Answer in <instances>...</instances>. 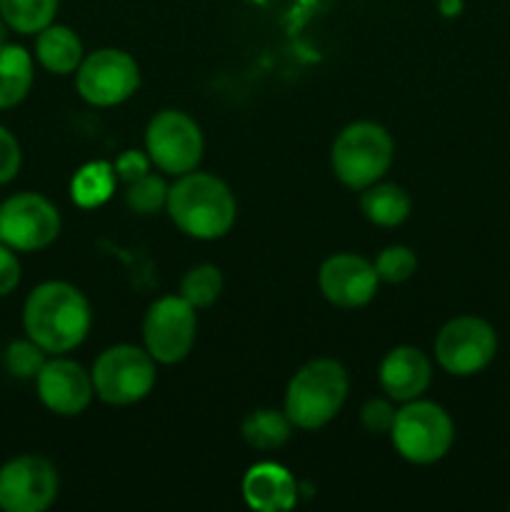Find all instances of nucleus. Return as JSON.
<instances>
[{
    "label": "nucleus",
    "mask_w": 510,
    "mask_h": 512,
    "mask_svg": "<svg viewBox=\"0 0 510 512\" xmlns=\"http://www.w3.org/2000/svg\"><path fill=\"white\" fill-rule=\"evenodd\" d=\"M60 210L45 195L25 190L0 203V243L18 253H38L60 235Z\"/></svg>",
    "instance_id": "1a4fd4ad"
},
{
    "label": "nucleus",
    "mask_w": 510,
    "mask_h": 512,
    "mask_svg": "<svg viewBox=\"0 0 510 512\" xmlns=\"http://www.w3.org/2000/svg\"><path fill=\"white\" fill-rule=\"evenodd\" d=\"M60 0H0V18L18 35H38L55 23Z\"/></svg>",
    "instance_id": "4be33fe9"
},
{
    "label": "nucleus",
    "mask_w": 510,
    "mask_h": 512,
    "mask_svg": "<svg viewBox=\"0 0 510 512\" xmlns=\"http://www.w3.org/2000/svg\"><path fill=\"white\" fill-rule=\"evenodd\" d=\"M45 360H48V353H45L38 343H33L28 335L18 340H10L3 355L5 370H8L15 380H35L38 378L40 368L45 365Z\"/></svg>",
    "instance_id": "393cba45"
},
{
    "label": "nucleus",
    "mask_w": 510,
    "mask_h": 512,
    "mask_svg": "<svg viewBox=\"0 0 510 512\" xmlns=\"http://www.w3.org/2000/svg\"><path fill=\"white\" fill-rule=\"evenodd\" d=\"M435 360L455 378L478 375L493 363L498 353V335L488 320L478 315H458L435 335Z\"/></svg>",
    "instance_id": "6e6552de"
},
{
    "label": "nucleus",
    "mask_w": 510,
    "mask_h": 512,
    "mask_svg": "<svg viewBox=\"0 0 510 512\" xmlns=\"http://www.w3.org/2000/svg\"><path fill=\"white\" fill-rule=\"evenodd\" d=\"M115 185H118L115 165L105 163V160H93L75 170L73 180H70V198L78 208H100L113 198Z\"/></svg>",
    "instance_id": "aec40b11"
},
{
    "label": "nucleus",
    "mask_w": 510,
    "mask_h": 512,
    "mask_svg": "<svg viewBox=\"0 0 510 512\" xmlns=\"http://www.w3.org/2000/svg\"><path fill=\"white\" fill-rule=\"evenodd\" d=\"M395 158V143L388 130L373 120L345 125L330 148L333 173L345 188L365 190L385 178Z\"/></svg>",
    "instance_id": "20e7f679"
},
{
    "label": "nucleus",
    "mask_w": 510,
    "mask_h": 512,
    "mask_svg": "<svg viewBox=\"0 0 510 512\" xmlns=\"http://www.w3.org/2000/svg\"><path fill=\"white\" fill-rule=\"evenodd\" d=\"M60 493V475L43 455H15L0 465V510L45 512Z\"/></svg>",
    "instance_id": "f8f14e48"
},
{
    "label": "nucleus",
    "mask_w": 510,
    "mask_h": 512,
    "mask_svg": "<svg viewBox=\"0 0 510 512\" xmlns=\"http://www.w3.org/2000/svg\"><path fill=\"white\" fill-rule=\"evenodd\" d=\"M410 195L395 183H373L360 190V210L378 228H398L408 220Z\"/></svg>",
    "instance_id": "6ab92c4d"
},
{
    "label": "nucleus",
    "mask_w": 510,
    "mask_h": 512,
    "mask_svg": "<svg viewBox=\"0 0 510 512\" xmlns=\"http://www.w3.org/2000/svg\"><path fill=\"white\" fill-rule=\"evenodd\" d=\"M388 435L400 458L413 465H433L453 448L455 425L443 405L415 398L398 408Z\"/></svg>",
    "instance_id": "39448f33"
},
{
    "label": "nucleus",
    "mask_w": 510,
    "mask_h": 512,
    "mask_svg": "<svg viewBox=\"0 0 510 512\" xmlns=\"http://www.w3.org/2000/svg\"><path fill=\"white\" fill-rule=\"evenodd\" d=\"M35 80V60L23 45H0V110H10L28 98Z\"/></svg>",
    "instance_id": "a211bd4d"
},
{
    "label": "nucleus",
    "mask_w": 510,
    "mask_h": 512,
    "mask_svg": "<svg viewBox=\"0 0 510 512\" xmlns=\"http://www.w3.org/2000/svg\"><path fill=\"white\" fill-rule=\"evenodd\" d=\"M90 303L75 285L45 280L35 285L23 303V330L48 355H68L90 333Z\"/></svg>",
    "instance_id": "f257e3e1"
},
{
    "label": "nucleus",
    "mask_w": 510,
    "mask_h": 512,
    "mask_svg": "<svg viewBox=\"0 0 510 512\" xmlns=\"http://www.w3.org/2000/svg\"><path fill=\"white\" fill-rule=\"evenodd\" d=\"M20 165H23V148L15 133L5 125H0V185H8L18 178Z\"/></svg>",
    "instance_id": "cd10ccee"
},
{
    "label": "nucleus",
    "mask_w": 510,
    "mask_h": 512,
    "mask_svg": "<svg viewBox=\"0 0 510 512\" xmlns=\"http://www.w3.org/2000/svg\"><path fill=\"white\" fill-rule=\"evenodd\" d=\"M20 278H23V265H20L18 250L0 243V298H8L10 293H15Z\"/></svg>",
    "instance_id": "c85d7f7f"
},
{
    "label": "nucleus",
    "mask_w": 510,
    "mask_h": 512,
    "mask_svg": "<svg viewBox=\"0 0 510 512\" xmlns=\"http://www.w3.org/2000/svg\"><path fill=\"white\" fill-rule=\"evenodd\" d=\"M395 413H398V408H395L390 398H370L368 403L360 408V423H363V428L368 430V433L385 435L393 428Z\"/></svg>",
    "instance_id": "bb28decb"
},
{
    "label": "nucleus",
    "mask_w": 510,
    "mask_h": 512,
    "mask_svg": "<svg viewBox=\"0 0 510 512\" xmlns=\"http://www.w3.org/2000/svg\"><path fill=\"white\" fill-rule=\"evenodd\" d=\"M115 173H118V180H123L125 185L133 183V180L143 178V175L150 173V158L148 153H140V150H125V153L118 155L115 160Z\"/></svg>",
    "instance_id": "c756f323"
},
{
    "label": "nucleus",
    "mask_w": 510,
    "mask_h": 512,
    "mask_svg": "<svg viewBox=\"0 0 510 512\" xmlns=\"http://www.w3.org/2000/svg\"><path fill=\"white\" fill-rule=\"evenodd\" d=\"M145 153L160 173L178 178L198 170L205 153L203 130L183 110H160L145 128Z\"/></svg>",
    "instance_id": "0eeeda50"
},
{
    "label": "nucleus",
    "mask_w": 510,
    "mask_h": 512,
    "mask_svg": "<svg viewBox=\"0 0 510 512\" xmlns=\"http://www.w3.org/2000/svg\"><path fill=\"white\" fill-rule=\"evenodd\" d=\"M438 8L445 18H458L463 13V0H438Z\"/></svg>",
    "instance_id": "7c9ffc66"
},
{
    "label": "nucleus",
    "mask_w": 510,
    "mask_h": 512,
    "mask_svg": "<svg viewBox=\"0 0 510 512\" xmlns=\"http://www.w3.org/2000/svg\"><path fill=\"white\" fill-rule=\"evenodd\" d=\"M168 188L160 175H143L125 188V208L135 215H155L165 210L168 203Z\"/></svg>",
    "instance_id": "b1692460"
},
{
    "label": "nucleus",
    "mask_w": 510,
    "mask_h": 512,
    "mask_svg": "<svg viewBox=\"0 0 510 512\" xmlns=\"http://www.w3.org/2000/svg\"><path fill=\"white\" fill-rule=\"evenodd\" d=\"M198 335L195 308L180 295H165L148 308L143 320V348L158 365H178L190 355Z\"/></svg>",
    "instance_id": "9b49d317"
},
{
    "label": "nucleus",
    "mask_w": 510,
    "mask_h": 512,
    "mask_svg": "<svg viewBox=\"0 0 510 512\" xmlns=\"http://www.w3.org/2000/svg\"><path fill=\"white\" fill-rule=\"evenodd\" d=\"M33 383L43 408L60 418H75L85 413L95 398L93 378L88 370L65 355H50Z\"/></svg>",
    "instance_id": "ddd939ff"
},
{
    "label": "nucleus",
    "mask_w": 510,
    "mask_h": 512,
    "mask_svg": "<svg viewBox=\"0 0 510 512\" xmlns=\"http://www.w3.org/2000/svg\"><path fill=\"white\" fill-rule=\"evenodd\" d=\"M348 370L335 358H315L290 378L283 410L300 430H320L340 413L348 398Z\"/></svg>",
    "instance_id": "7ed1b4c3"
},
{
    "label": "nucleus",
    "mask_w": 510,
    "mask_h": 512,
    "mask_svg": "<svg viewBox=\"0 0 510 512\" xmlns=\"http://www.w3.org/2000/svg\"><path fill=\"white\" fill-rule=\"evenodd\" d=\"M165 213L183 235L195 240H218L230 233L238 218V203L223 178L213 173L178 175L168 188Z\"/></svg>",
    "instance_id": "f03ea898"
},
{
    "label": "nucleus",
    "mask_w": 510,
    "mask_h": 512,
    "mask_svg": "<svg viewBox=\"0 0 510 512\" xmlns=\"http://www.w3.org/2000/svg\"><path fill=\"white\" fill-rule=\"evenodd\" d=\"M155 365L158 363L150 358L148 350L138 345L120 343L105 348L90 370L95 398L118 408L140 403L155 388Z\"/></svg>",
    "instance_id": "423d86ee"
},
{
    "label": "nucleus",
    "mask_w": 510,
    "mask_h": 512,
    "mask_svg": "<svg viewBox=\"0 0 510 512\" xmlns=\"http://www.w3.org/2000/svg\"><path fill=\"white\" fill-rule=\"evenodd\" d=\"M85 58L83 40L73 28L50 23L35 35V60L53 75H73Z\"/></svg>",
    "instance_id": "f3484780"
},
{
    "label": "nucleus",
    "mask_w": 510,
    "mask_h": 512,
    "mask_svg": "<svg viewBox=\"0 0 510 512\" xmlns=\"http://www.w3.org/2000/svg\"><path fill=\"white\" fill-rule=\"evenodd\" d=\"M318 285L323 298L335 308H365L378 293L380 278L368 258L355 253H335L320 265Z\"/></svg>",
    "instance_id": "4468645a"
},
{
    "label": "nucleus",
    "mask_w": 510,
    "mask_h": 512,
    "mask_svg": "<svg viewBox=\"0 0 510 512\" xmlns=\"http://www.w3.org/2000/svg\"><path fill=\"white\" fill-rule=\"evenodd\" d=\"M378 380L383 393L393 403H408V400L423 398L425 390L430 388L433 365H430V358L420 348L398 345L380 363Z\"/></svg>",
    "instance_id": "2eb2a0df"
},
{
    "label": "nucleus",
    "mask_w": 510,
    "mask_h": 512,
    "mask_svg": "<svg viewBox=\"0 0 510 512\" xmlns=\"http://www.w3.org/2000/svg\"><path fill=\"white\" fill-rule=\"evenodd\" d=\"M243 498L258 512H285L298 503V483L288 468L263 460L250 465L243 478Z\"/></svg>",
    "instance_id": "dca6fc26"
},
{
    "label": "nucleus",
    "mask_w": 510,
    "mask_h": 512,
    "mask_svg": "<svg viewBox=\"0 0 510 512\" xmlns=\"http://www.w3.org/2000/svg\"><path fill=\"white\" fill-rule=\"evenodd\" d=\"M295 425L290 423V418L285 415V410H273V408H260L253 410L250 415H245L243 420V438L245 443L253 450H278L283 448L290 440Z\"/></svg>",
    "instance_id": "412c9836"
},
{
    "label": "nucleus",
    "mask_w": 510,
    "mask_h": 512,
    "mask_svg": "<svg viewBox=\"0 0 510 512\" xmlns=\"http://www.w3.org/2000/svg\"><path fill=\"white\" fill-rule=\"evenodd\" d=\"M75 88L93 108H115L138 93L140 68L125 50L100 48L85 55L75 70Z\"/></svg>",
    "instance_id": "9d476101"
},
{
    "label": "nucleus",
    "mask_w": 510,
    "mask_h": 512,
    "mask_svg": "<svg viewBox=\"0 0 510 512\" xmlns=\"http://www.w3.org/2000/svg\"><path fill=\"white\" fill-rule=\"evenodd\" d=\"M373 265L380 283L400 285L413 278L415 270H418V258L408 245H388L385 250H380Z\"/></svg>",
    "instance_id": "a878e982"
},
{
    "label": "nucleus",
    "mask_w": 510,
    "mask_h": 512,
    "mask_svg": "<svg viewBox=\"0 0 510 512\" xmlns=\"http://www.w3.org/2000/svg\"><path fill=\"white\" fill-rule=\"evenodd\" d=\"M223 293V273L218 265L200 263L190 268L180 280V298L188 300L195 310L210 308Z\"/></svg>",
    "instance_id": "5701e85b"
},
{
    "label": "nucleus",
    "mask_w": 510,
    "mask_h": 512,
    "mask_svg": "<svg viewBox=\"0 0 510 512\" xmlns=\"http://www.w3.org/2000/svg\"><path fill=\"white\" fill-rule=\"evenodd\" d=\"M8 33H13V30H10L8 23H5V20L0 18V45L8 43Z\"/></svg>",
    "instance_id": "2f4dec72"
}]
</instances>
